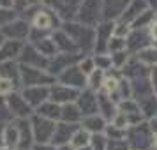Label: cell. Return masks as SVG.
<instances>
[{
    "label": "cell",
    "instance_id": "1",
    "mask_svg": "<svg viewBox=\"0 0 157 150\" xmlns=\"http://www.w3.org/2000/svg\"><path fill=\"white\" fill-rule=\"evenodd\" d=\"M62 29L72 37V41L76 43L78 50L83 55L94 53V50H95V27L85 25L78 20H65V21H62Z\"/></svg>",
    "mask_w": 157,
    "mask_h": 150
},
{
    "label": "cell",
    "instance_id": "2",
    "mask_svg": "<svg viewBox=\"0 0 157 150\" xmlns=\"http://www.w3.org/2000/svg\"><path fill=\"white\" fill-rule=\"evenodd\" d=\"M125 140H127L131 150H154L157 136L154 134L148 120H143L134 125H129Z\"/></svg>",
    "mask_w": 157,
    "mask_h": 150
},
{
    "label": "cell",
    "instance_id": "3",
    "mask_svg": "<svg viewBox=\"0 0 157 150\" xmlns=\"http://www.w3.org/2000/svg\"><path fill=\"white\" fill-rule=\"evenodd\" d=\"M21 69V85L23 87H32V85H53L57 78L51 74L48 69L41 67H32V65L20 64Z\"/></svg>",
    "mask_w": 157,
    "mask_h": 150
},
{
    "label": "cell",
    "instance_id": "4",
    "mask_svg": "<svg viewBox=\"0 0 157 150\" xmlns=\"http://www.w3.org/2000/svg\"><path fill=\"white\" fill-rule=\"evenodd\" d=\"M30 125H32V133H34L36 143H48L53 138L57 122L51 120V118H46V117L34 111V115L30 117Z\"/></svg>",
    "mask_w": 157,
    "mask_h": 150
},
{
    "label": "cell",
    "instance_id": "5",
    "mask_svg": "<svg viewBox=\"0 0 157 150\" xmlns=\"http://www.w3.org/2000/svg\"><path fill=\"white\" fill-rule=\"evenodd\" d=\"M76 20L90 27L102 21V0H83L76 13Z\"/></svg>",
    "mask_w": 157,
    "mask_h": 150
},
{
    "label": "cell",
    "instance_id": "6",
    "mask_svg": "<svg viewBox=\"0 0 157 150\" xmlns=\"http://www.w3.org/2000/svg\"><path fill=\"white\" fill-rule=\"evenodd\" d=\"M62 18L58 16V13L55 9L51 7H39L36 11V14L32 16V27H36V29H41V30H48V32H53L55 29L58 27H62Z\"/></svg>",
    "mask_w": 157,
    "mask_h": 150
},
{
    "label": "cell",
    "instance_id": "7",
    "mask_svg": "<svg viewBox=\"0 0 157 150\" xmlns=\"http://www.w3.org/2000/svg\"><path fill=\"white\" fill-rule=\"evenodd\" d=\"M7 108L13 118H30L34 115V108L30 106V102L23 97L21 92H11L7 95Z\"/></svg>",
    "mask_w": 157,
    "mask_h": 150
},
{
    "label": "cell",
    "instance_id": "8",
    "mask_svg": "<svg viewBox=\"0 0 157 150\" xmlns=\"http://www.w3.org/2000/svg\"><path fill=\"white\" fill-rule=\"evenodd\" d=\"M57 81L64 83V85L74 87V88H78V90L86 88V74L79 69L78 64L69 65L67 69H64V71L57 76Z\"/></svg>",
    "mask_w": 157,
    "mask_h": 150
},
{
    "label": "cell",
    "instance_id": "9",
    "mask_svg": "<svg viewBox=\"0 0 157 150\" xmlns=\"http://www.w3.org/2000/svg\"><path fill=\"white\" fill-rule=\"evenodd\" d=\"M115 34V21L102 20L95 27V50L94 53H108V44L109 39Z\"/></svg>",
    "mask_w": 157,
    "mask_h": 150
},
{
    "label": "cell",
    "instance_id": "10",
    "mask_svg": "<svg viewBox=\"0 0 157 150\" xmlns=\"http://www.w3.org/2000/svg\"><path fill=\"white\" fill-rule=\"evenodd\" d=\"M150 44H154V41L148 29H131L127 36V51L131 55H136L138 51H141Z\"/></svg>",
    "mask_w": 157,
    "mask_h": 150
},
{
    "label": "cell",
    "instance_id": "11",
    "mask_svg": "<svg viewBox=\"0 0 157 150\" xmlns=\"http://www.w3.org/2000/svg\"><path fill=\"white\" fill-rule=\"evenodd\" d=\"M81 90L74 88V87L64 85L60 81H55L53 85H50V99H53L58 104H67V102H74L78 99V95Z\"/></svg>",
    "mask_w": 157,
    "mask_h": 150
},
{
    "label": "cell",
    "instance_id": "12",
    "mask_svg": "<svg viewBox=\"0 0 157 150\" xmlns=\"http://www.w3.org/2000/svg\"><path fill=\"white\" fill-rule=\"evenodd\" d=\"M20 64L32 65V67H41V69H48L50 58L44 57L34 44L29 43V44L23 46V51H21V55H20Z\"/></svg>",
    "mask_w": 157,
    "mask_h": 150
},
{
    "label": "cell",
    "instance_id": "13",
    "mask_svg": "<svg viewBox=\"0 0 157 150\" xmlns=\"http://www.w3.org/2000/svg\"><path fill=\"white\" fill-rule=\"evenodd\" d=\"M4 32V36L7 39H14V41H27L30 37V30H32V23H29L27 20H18L11 21L9 25H6L4 29H0Z\"/></svg>",
    "mask_w": 157,
    "mask_h": 150
},
{
    "label": "cell",
    "instance_id": "14",
    "mask_svg": "<svg viewBox=\"0 0 157 150\" xmlns=\"http://www.w3.org/2000/svg\"><path fill=\"white\" fill-rule=\"evenodd\" d=\"M83 53H57L53 58H50V65H48V71L57 78L60 72L67 69L69 65H74L79 62Z\"/></svg>",
    "mask_w": 157,
    "mask_h": 150
},
{
    "label": "cell",
    "instance_id": "15",
    "mask_svg": "<svg viewBox=\"0 0 157 150\" xmlns=\"http://www.w3.org/2000/svg\"><path fill=\"white\" fill-rule=\"evenodd\" d=\"M23 97L30 102V106L36 110L41 106L44 101L50 99V85H32V87H23L21 88Z\"/></svg>",
    "mask_w": 157,
    "mask_h": 150
},
{
    "label": "cell",
    "instance_id": "16",
    "mask_svg": "<svg viewBox=\"0 0 157 150\" xmlns=\"http://www.w3.org/2000/svg\"><path fill=\"white\" fill-rule=\"evenodd\" d=\"M76 102H78V106H79V110H81L83 117H85V115L99 113V99H97V92L92 90V88H83V90L79 92Z\"/></svg>",
    "mask_w": 157,
    "mask_h": 150
},
{
    "label": "cell",
    "instance_id": "17",
    "mask_svg": "<svg viewBox=\"0 0 157 150\" xmlns=\"http://www.w3.org/2000/svg\"><path fill=\"white\" fill-rule=\"evenodd\" d=\"M81 124H71V122H64L58 120L57 125H55V133H53V138H51V143L53 145H67L71 143L72 134L76 133V129L79 127Z\"/></svg>",
    "mask_w": 157,
    "mask_h": 150
},
{
    "label": "cell",
    "instance_id": "18",
    "mask_svg": "<svg viewBox=\"0 0 157 150\" xmlns=\"http://www.w3.org/2000/svg\"><path fill=\"white\" fill-rule=\"evenodd\" d=\"M83 0H51V7L58 13L62 20H76L79 6Z\"/></svg>",
    "mask_w": 157,
    "mask_h": 150
},
{
    "label": "cell",
    "instance_id": "19",
    "mask_svg": "<svg viewBox=\"0 0 157 150\" xmlns=\"http://www.w3.org/2000/svg\"><path fill=\"white\" fill-rule=\"evenodd\" d=\"M51 37H53V41L57 44L58 53H81L78 50V46H76V43L72 41V37L62 27H58V29L53 30L51 32Z\"/></svg>",
    "mask_w": 157,
    "mask_h": 150
},
{
    "label": "cell",
    "instance_id": "20",
    "mask_svg": "<svg viewBox=\"0 0 157 150\" xmlns=\"http://www.w3.org/2000/svg\"><path fill=\"white\" fill-rule=\"evenodd\" d=\"M148 7H150V4L147 2V0H129L127 7L124 9L122 16L117 20V21H122V23H127V25H132L136 18L141 14V13H145Z\"/></svg>",
    "mask_w": 157,
    "mask_h": 150
},
{
    "label": "cell",
    "instance_id": "21",
    "mask_svg": "<svg viewBox=\"0 0 157 150\" xmlns=\"http://www.w3.org/2000/svg\"><path fill=\"white\" fill-rule=\"evenodd\" d=\"M129 0H102V20L117 21L127 7Z\"/></svg>",
    "mask_w": 157,
    "mask_h": 150
},
{
    "label": "cell",
    "instance_id": "22",
    "mask_svg": "<svg viewBox=\"0 0 157 150\" xmlns=\"http://www.w3.org/2000/svg\"><path fill=\"white\" fill-rule=\"evenodd\" d=\"M25 43L23 41H14V39H6V43L0 46V62H7V60H14L20 58L23 51Z\"/></svg>",
    "mask_w": 157,
    "mask_h": 150
},
{
    "label": "cell",
    "instance_id": "23",
    "mask_svg": "<svg viewBox=\"0 0 157 150\" xmlns=\"http://www.w3.org/2000/svg\"><path fill=\"white\" fill-rule=\"evenodd\" d=\"M97 99H99V113L109 122L118 111V102L104 92H97Z\"/></svg>",
    "mask_w": 157,
    "mask_h": 150
},
{
    "label": "cell",
    "instance_id": "24",
    "mask_svg": "<svg viewBox=\"0 0 157 150\" xmlns=\"http://www.w3.org/2000/svg\"><path fill=\"white\" fill-rule=\"evenodd\" d=\"M106 125H108V120L101 113L85 115V117H83V120H81V127H85L90 134H95V133H104Z\"/></svg>",
    "mask_w": 157,
    "mask_h": 150
},
{
    "label": "cell",
    "instance_id": "25",
    "mask_svg": "<svg viewBox=\"0 0 157 150\" xmlns=\"http://www.w3.org/2000/svg\"><path fill=\"white\" fill-rule=\"evenodd\" d=\"M0 76L11 79L16 87L21 85V69H20V64H16L14 60L0 62Z\"/></svg>",
    "mask_w": 157,
    "mask_h": 150
},
{
    "label": "cell",
    "instance_id": "26",
    "mask_svg": "<svg viewBox=\"0 0 157 150\" xmlns=\"http://www.w3.org/2000/svg\"><path fill=\"white\" fill-rule=\"evenodd\" d=\"M36 113H39V115H43V117H46V118H51V120L58 122L60 120V117H62V104L55 102L53 99H48V101H44L41 106L36 108Z\"/></svg>",
    "mask_w": 157,
    "mask_h": 150
},
{
    "label": "cell",
    "instance_id": "27",
    "mask_svg": "<svg viewBox=\"0 0 157 150\" xmlns=\"http://www.w3.org/2000/svg\"><path fill=\"white\" fill-rule=\"evenodd\" d=\"M129 81H131V87H132V97H136V99L154 92L150 76H141V78H134V79H129Z\"/></svg>",
    "mask_w": 157,
    "mask_h": 150
},
{
    "label": "cell",
    "instance_id": "28",
    "mask_svg": "<svg viewBox=\"0 0 157 150\" xmlns=\"http://www.w3.org/2000/svg\"><path fill=\"white\" fill-rule=\"evenodd\" d=\"M138 102H140V110H141L143 117H145L147 120L157 115V94L155 92H152V94H148V95H143V97H140V99H138Z\"/></svg>",
    "mask_w": 157,
    "mask_h": 150
},
{
    "label": "cell",
    "instance_id": "29",
    "mask_svg": "<svg viewBox=\"0 0 157 150\" xmlns=\"http://www.w3.org/2000/svg\"><path fill=\"white\" fill-rule=\"evenodd\" d=\"M4 145L9 147V148L18 150V145H20V127H18L16 118L4 127Z\"/></svg>",
    "mask_w": 157,
    "mask_h": 150
},
{
    "label": "cell",
    "instance_id": "30",
    "mask_svg": "<svg viewBox=\"0 0 157 150\" xmlns=\"http://www.w3.org/2000/svg\"><path fill=\"white\" fill-rule=\"evenodd\" d=\"M60 120L64 122H71V124H81L83 120V113L79 110L78 102H67V104H62V117Z\"/></svg>",
    "mask_w": 157,
    "mask_h": 150
},
{
    "label": "cell",
    "instance_id": "31",
    "mask_svg": "<svg viewBox=\"0 0 157 150\" xmlns=\"http://www.w3.org/2000/svg\"><path fill=\"white\" fill-rule=\"evenodd\" d=\"M32 44L43 53L44 57H48V58H53L58 53V48H57V44H55V41H53V37L51 36L43 37L41 41H36V43H32Z\"/></svg>",
    "mask_w": 157,
    "mask_h": 150
},
{
    "label": "cell",
    "instance_id": "32",
    "mask_svg": "<svg viewBox=\"0 0 157 150\" xmlns=\"http://www.w3.org/2000/svg\"><path fill=\"white\" fill-rule=\"evenodd\" d=\"M155 18H157V9L148 7L145 13H141V14L136 18L134 23H132L131 27H132V29H150V25L154 23Z\"/></svg>",
    "mask_w": 157,
    "mask_h": 150
},
{
    "label": "cell",
    "instance_id": "33",
    "mask_svg": "<svg viewBox=\"0 0 157 150\" xmlns=\"http://www.w3.org/2000/svg\"><path fill=\"white\" fill-rule=\"evenodd\" d=\"M136 57L140 58L145 65L154 67V65H157V46L155 44H150L147 48H143L141 51H138Z\"/></svg>",
    "mask_w": 157,
    "mask_h": 150
},
{
    "label": "cell",
    "instance_id": "34",
    "mask_svg": "<svg viewBox=\"0 0 157 150\" xmlns=\"http://www.w3.org/2000/svg\"><path fill=\"white\" fill-rule=\"evenodd\" d=\"M104 78H106V71L95 69L94 72H90V74L86 76V88H92V90H95V92H99L101 88H102Z\"/></svg>",
    "mask_w": 157,
    "mask_h": 150
},
{
    "label": "cell",
    "instance_id": "35",
    "mask_svg": "<svg viewBox=\"0 0 157 150\" xmlns=\"http://www.w3.org/2000/svg\"><path fill=\"white\" fill-rule=\"evenodd\" d=\"M90 138H92V134H90L85 127H81V125H79V127L76 129V133H74L72 138H71V145L74 147V148L86 147V145H90Z\"/></svg>",
    "mask_w": 157,
    "mask_h": 150
},
{
    "label": "cell",
    "instance_id": "36",
    "mask_svg": "<svg viewBox=\"0 0 157 150\" xmlns=\"http://www.w3.org/2000/svg\"><path fill=\"white\" fill-rule=\"evenodd\" d=\"M111 55V64H113V69L117 71H122L124 69V65L129 62V58H131V53L127 50H120V51H113V53H109Z\"/></svg>",
    "mask_w": 157,
    "mask_h": 150
},
{
    "label": "cell",
    "instance_id": "37",
    "mask_svg": "<svg viewBox=\"0 0 157 150\" xmlns=\"http://www.w3.org/2000/svg\"><path fill=\"white\" fill-rule=\"evenodd\" d=\"M79 69L85 72L86 76L90 74V72H94L95 69H97V65H95V60H94V53H86V55H81V58H79Z\"/></svg>",
    "mask_w": 157,
    "mask_h": 150
},
{
    "label": "cell",
    "instance_id": "38",
    "mask_svg": "<svg viewBox=\"0 0 157 150\" xmlns=\"http://www.w3.org/2000/svg\"><path fill=\"white\" fill-rule=\"evenodd\" d=\"M104 134L108 136V140H124L125 134H127V129L118 127V125H115L111 122H108L106 129H104Z\"/></svg>",
    "mask_w": 157,
    "mask_h": 150
},
{
    "label": "cell",
    "instance_id": "39",
    "mask_svg": "<svg viewBox=\"0 0 157 150\" xmlns=\"http://www.w3.org/2000/svg\"><path fill=\"white\" fill-rule=\"evenodd\" d=\"M94 60H95L97 69H102V71H111L113 69L111 55L109 53H94Z\"/></svg>",
    "mask_w": 157,
    "mask_h": 150
},
{
    "label": "cell",
    "instance_id": "40",
    "mask_svg": "<svg viewBox=\"0 0 157 150\" xmlns=\"http://www.w3.org/2000/svg\"><path fill=\"white\" fill-rule=\"evenodd\" d=\"M120 50H127V37L122 36H115L109 39L108 44V53H113V51H120Z\"/></svg>",
    "mask_w": 157,
    "mask_h": 150
},
{
    "label": "cell",
    "instance_id": "41",
    "mask_svg": "<svg viewBox=\"0 0 157 150\" xmlns=\"http://www.w3.org/2000/svg\"><path fill=\"white\" fill-rule=\"evenodd\" d=\"M90 147L94 150H106L108 148V136L104 133H95L90 138Z\"/></svg>",
    "mask_w": 157,
    "mask_h": 150
},
{
    "label": "cell",
    "instance_id": "42",
    "mask_svg": "<svg viewBox=\"0 0 157 150\" xmlns=\"http://www.w3.org/2000/svg\"><path fill=\"white\" fill-rule=\"evenodd\" d=\"M16 20V11L11 7H0V29Z\"/></svg>",
    "mask_w": 157,
    "mask_h": 150
},
{
    "label": "cell",
    "instance_id": "43",
    "mask_svg": "<svg viewBox=\"0 0 157 150\" xmlns=\"http://www.w3.org/2000/svg\"><path fill=\"white\" fill-rule=\"evenodd\" d=\"M106 150H131L127 140H108V148Z\"/></svg>",
    "mask_w": 157,
    "mask_h": 150
},
{
    "label": "cell",
    "instance_id": "44",
    "mask_svg": "<svg viewBox=\"0 0 157 150\" xmlns=\"http://www.w3.org/2000/svg\"><path fill=\"white\" fill-rule=\"evenodd\" d=\"M16 85L7 78H2L0 76V95H9L11 92H14Z\"/></svg>",
    "mask_w": 157,
    "mask_h": 150
},
{
    "label": "cell",
    "instance_id": "45",
    "mask_svg": "<svg viewBox=\"0 0 157 150\" xmlns=\"http://www.w3.org/2000/svg\"><path fill=\"white\" fill-rule=\"evenodd\" d=\"M9 117H13V115H11V111H9V108H7V101L0 99V122L9 118Z\"/></svg>",
    "mask_w": 157,
    "mask_h": 150
},
{
    "label": "cell",
    "instance_id": "46",
    "mask_svg": "<svg viewBox=\"0 0 157 150\" xmlns=\"http://www.w3.org/2000/svg\"><path fill=\"white\" fill-rule=\"evenodd\" d=\"M32 150H57V145H53L51 141H48V143H34Z\"/></svg>",
    "mask_w": 157,
    "mask_h": 150
},
{
    "label": "cell",
    "instance_id": "47",
    "mask_svg": "<svg viewBox=\"0 0 157 150\" xmlns=\"http://www.w3.org/2000/svg\"><path fill=\"white\" fill-rule=\"evenodd\" d=\"M150 81H152V87H154V92L157 94V65H154L150 69Z\"/></svg>",
    "mask_w": 157,
    "mask_h": 150
},
{
    "label": "cell",
    "instance_id": "48",
    "mask_svg": "<svg viewBox=\"0 0 157 150\" xmlns=\"http://www.w3.org/2000/svg\"><path fill=\"white\" fill-rule=\"evenodd\" d=\"M150 36H152V41H154V44L157 46V18L154 20V23L150 25Z\"/></svg>",
    "mask_w": 157,
    "mask_h": 150
},
{
    "label": "cell",
    "instance_id": "49",
    "mask_svg": "<svg viewBox=\"0 0 157 150\" xmlns=\"http://www.w3.org/2000/svg\"><path fill=\"white\" fill-rule=\"evenodd\" d=\"M148 124H150V127H152V131H154V134L157 136V115L152 117V118H148Z\"/></svg>",
    "mask_w": 157,
    "mask_h": 150
},
{
    "label": "cell",
    "instance_id": "50",
    "mask_svg": "<svg viewBox=\"0 0 157 150\" xmlns=\"http://www.w3.org/2000/svg\"><path fill=\"white\" fill-rule=\"evenodd\" d=\"M16 0H0V7H13Z\"/></svg>",
    "mask_w": 157,
    "mask_h": 150
},
{
    "label": "cell",
    "instance_id": "51",
    "mask_svg": "<svg viewBox=\"0 0 157 150\" xmlns=\"http://www.w3.org/2000/svg\"><path fill=\"white\" fill-rule=\"evenodd\" d=\"M57 150H76L74 147H72L71 143H67V145H58Z\"/></svg>",
    "mask_w": 157,
    "mask_h": 150
},
{
    "label": "cell",
    "instance_id": "52",
    "mask_svg": "<svg viewBox=\"0 0 157 150\" xmlns=\"http://www.w3.org/2000/svg\"><path fill=\"white\" fill-rule=\"evenodd\" d=\"M0 147H4V125L0 124Z\"/></svg>",
    "mask_w": 157,
    "mask_h": 150
},
{
    "label": "cell",
    "instance_id": "53",
    "mask_svg": "<svg viewBox=\"0 0 157 150\" xmlns=\"http://www.w3.org/2000/svg\"><path fill=\"white\" fill-rule=\"evenodd\" d=\"M6 39H7V37L4 36V32H2V30H0V46H2V44L6 43Z\"/></svg>",
    "mask_w": 157,
    "mask_h": 150
},
{
    "label": "cell",
    "instance_id": "54",
    "mask_svg": "<svg viewBox=\"0 0 157 150\" xmlns=\"http://www.w3.org/2000/svg\"><path fill=\"white\" fill-rule=\"evenodd\" d=\"M150 4V7H154V9H157V0H147Z\"/></svg>",
    "mask_w": 157,
    "mask_h": 150
},
{
    "label": "cell",
    "instance_id": "55",
    "mask_svg": "<svg viewBox=\"0 0 157 150\" xmlns=\"http://www.w3.org/2000/svg\"><path fill=\"white\" fill-rule=\"evenodd\" d=\"M76 150H94L90 145H86V147H81V148H76Z\"/></svg>",
    "mask_w": 157,
    "mask_h": 150
},
{
    "label": "cell",
    "instance_id": "56",
    "mask_svg": "<svg viewBox=\"0 0 157 150\" xmlns=\"http://www.w3.org/2000/svg\"><path fill=\"white\" fill-rule=\"evenodd\" d=\"M0 150H14V148H9V147H6V145H4V147H0Z\"/></svg>",
    "mask_w": 157,
    "mask_h": 150
},
{
    "label": "cell",
    "instance_id": "57",
    "mask_svg": "<svg viewBox=\"0 0 157 150\" xmlns=\"http://www.w3.org/2000/svg\"><path fill=\"white\" fill-rule=\"evenodd\" d=\"M154 150H157V140H155V148H154Z\"/></svg>",
    "mask_w": 157,
    "mask_h": 150
},
{
    "label": "cell",
    "instance_id": "58",
    "mask_svg": "<svg viewBox=\"0 0 157 150\" xmlns=\"http://www.w3.org/2000/svg\"><path fill=\"white\" fill-rule=\"evenodd\" d=\"M27 150H32V148H27Z\"/></svg>",
    "mask_w": 157,
    "mask_h": 150
}]
</instances>
